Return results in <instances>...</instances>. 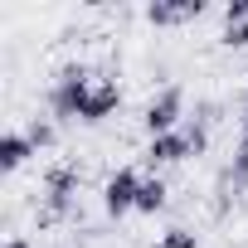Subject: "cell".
I'll list each match as a JSON object with an SVG mask.
<instances>
[{
  "label": "cell",
  "mask_w": 248,
  "mask_h": 248,
  "mask_svg": "<svg viewBox=\"0 0 248 248\" xmlns=\"http://www.w3.org/2000/svg\"><path fill=\"white\" fill-rule=\"evenodd\" d=\"M200 146H204V132H200V127H190V132H170V137H151L146 161H151V166H170V161L195 156Z\"/></svg>",
  "instance_id": "cell-1"
},
{
  "label": "cell",
  "mask_w": 248,
  "mask_h": 248,
  "mask_svg": "<svg viewBox=\"0 0 248 248\" xmlns=\"http://www.w3.org/2000/svg\"><path fill=\"white\" fill-rule=\"evenodd\" d=\"M180 88H166L151 107H146V127H151V137H170L175 132V122H180Z\"/></svg>",
  "instance_id": "cell-2"
},
{
  "label": "cell",
  "mask_w": 248,
  "mask_h": 248,
  "mask_svg": "<svg viewBox=\"0 0 248 248\" xmlns=\"http://www.w3.org/2000/svg\"><path fill=\"white\" fill-rule=\"evenodd\" d=\"M137 195H141V180H137V170H117L112 180H107V214H127V209H137Z\"/></svg>",
  "instance_id": "cell-3"
},
{
  "label": "cell",
  "mask_w": 248,
  "mask_h": 248,
  "mask_svg": "<svg viewBox=\"0 0 248 248\" xmlns=\"http://www.w3.org/2000/svg\"><path fill=\"white\" fill-rule=\"evenodd\" d=\"M122 102V93H117V83H88V93H83V122H97V117H107L112 107Z\"/></svg>",
  "instance_id": "cell-4"
},
{
  "label": "cell",
  "mask_w": 248,
  "mask_h": 248,
  "mask_svg": "<svg viewBox=\"0 0 248 248\" xmlns=\"http://www.w3.org/2000/svg\"><path fill=\"white\" fill-rule=\"evenodd\" d=\"M30 151H34V141L20 137V132H10L5 141H0V166H5V170H20V166L30 161Z\"/></svg>",
  "instance_id": "cell-5"
},
{
  "label": "cell",
  "mask_w": 248,
  "mask_h": 248,
  "mask_svg": "<svg viewBox=\"0 0 248 248\" xmlns=\"http://www.w3.org/2000/svg\"><path fill=\"white\" fill-rule=\"evenodd\" d=\"M68 195H73V170H54L49 175V214L68 209Z\"/></svg>",
  "instance_id": "cell-6"
},
{
  "label": "cell",
  "mask_w": 248,
  "mask_h": 248,
  "mask_svg": "<svg viewBox=\"0 0 248 248\" xmlns=\"http://www.w3.org/2000/svg\"><path fill=\"white\" fill-rule=\"evenodd\" d=\"M195 15H200V5H151L146 10L151 25H180V20H195Z\"/></svg>",
  "instance_id": "cell-7"
},
{
  "label": "cell",
  "mask_w": 248,
  "mask_h": 248,
  "mask_svg": "<svg viewBox=\"0 0 248 248\" xmlns=\"http://www.w3.org/2000/svg\"><path fill=\"white\" fill-rule=\"evenodd\" d=\"M161 204H166V185H161V180H141V195H137V209L156 214Z\"/></svg>",
  "instance_id": "cell-8"
},
{
  "label": "cell",
  "mask_w": 248,
  "mask_h": 248,
  "mask_svg": "<svg viewBox=\"0 0 248 248\" xmlns=\"http://www.w3.org/2000/svg\"><path fill=\"white\" fill-rule=\"evenodd\" d=\"M233 185L248 190V117H243V146H238V161H233Z\"/></svg>",
  "instance_id": "cell-9"
},
{
  "label": "cell",
  "mask_w": 248,
  "mask_h": 248,
  "mask_svg": "<svg viewBox=\"0 0 248 248\" xmlns=\"http://www.w3.org/2000/svg\"><path fill=\"white\" fill-rule=\"evenodd\" d=\"M156 248H195V233H185V229H170Z\"/></svg>",
  "instance_id": "cell-10"
},
{
  "label": "cell",
  "mask_w": 248,
  "mask_h": 248,
  "mask_svg": "<svg viewBox=\"0 0 248 248\" xmlns=\"http://www.w3.org/2000/svg\"><path fill=\"white\" fill-rule=\"evenodd\" d=\"M224 44H248V20H233L229 34H224Z\"/></svg>",
  "instance_id": "cell-11"
},
{
  "label": "cell",
  "mask_w": 248,
  "mask_h": 248,
  "mask_svg": "<svg viewBox=\"0 0 248 248\" xmlns=\"http://www.w3.org/2000/svg\"><path fill=\"white\" fill-rule=\"evenodd\" d=\"M30 141H34V151L49 146V141H54V127H30Z\"/></svg>",
  "instance_id": "cell-12"
},
{
  "label": "cell",
  "mask_w": 248,
  "mask_h": 248,
  "mask_svg": "<svg viewBox=\"0 0 248 248\" xmlns=\"http://www.w3.org/2000/svg\"><path fill=\"white\" fill-rule=\"evenodd\" d=\"M5 248H30V243H25V238H10V243H5Z\"/></svg>",
  "instance_id": "cell-13"
}]
</instances>
